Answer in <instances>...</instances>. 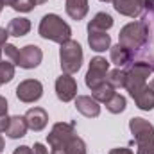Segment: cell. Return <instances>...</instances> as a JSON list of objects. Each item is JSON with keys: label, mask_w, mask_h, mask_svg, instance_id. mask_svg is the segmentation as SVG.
Wrapping results in <instances>:
<instances>
[{"label": "cell", "mask_w": 154, "mask_h": 154, "mask_svg": "<svg viewBox=\"0 0 154 154\" xmlns=\"http://www.w3.org/2000/svg\"><path fill=\"white\" fill-rule=\"evenodd\" d=\"M75 136V127L72 124H65V122H57L52 125L50 133L47 134V142L52 149H65L66 143Z\"/></svg>", "instance_id": "6"}, {"label": "cell", "mask_w": 154, "mask_h": 154, "mask_svg": "<svg viewBox=\"0 0 154 154\" xmlns=\"http://www.w3.org/2000/svg\"><path fill=\"white\" fill-rule=\"evenodd\" d=\"M100 2H113V0H100Z\"/></svg>", "instance_id": "40"}, {"label": "cell", "mask_w": 154, "mask_h": 154, "mask_svg": "<svg viewBox=\"0 0 154 154\" xmlns=\"http://www.w3.org/2000/svg\"><path fill=\"white\" fill-rule=\"evenodd\" d=\"M125 106H127V100H125V97L120 95V93H115V95L106 102V109H108L109 113H113V115L122 113V111L125 109Z\"/></svg>", "instance_id": "21"}, {"label": "cell", "mask_w": 154, "mask_h": 154, "mask_svg": "<svg viewBox=\"0 0 154 154\" xmlns=\"http://www.w3.org/2000/svg\"><path fill=\"white\" fill-rule=\"evenodd\" d=\"M82 47L79 45V41L75 39H68L65 43H61V48H59V61H61V70L63 74H75L79 72L81 65H82Z\"/></svg>", "instance_id": "3"}, {"label": "cell", "mask_w": 154, "mask_h": 154, "mask_svg": "<svg viewBox=\"0 0 154 154\" xmlns=\"http://www.w3.org/2000/svg\"><path fill=\"white\" fill-rule=\"evenodd\" d=\"M34 7H36V5H34L32 0H16L14 5H13V9L18 11V13H29V11H32Z\"/></svg>", "instance_id": "25"}, {"label": "cell", "mask_w": 154, "mask_h": 154, "mask_svg": "<svg viewBox=\"0 0 154 154\" xmlns=\"http://www.w3.org/2000/svg\"><path fill=\"white\" fill-rule=\"evenodd\" d=\"M7 38H9V32H7V29L0 27V47H4V45L7 43Z\"/></svg>", "instance_id": "30"}, {"label": "cell", "mask_w": 154, "mask_h": 154, "mask_svg": "<svg viewBox=\"0 0 154 154\" xmlns=\"http://www.w3.org/2000/svg\"><path fill=\"white\" fill-rule=\"evenodd\" d=\"M38 32L43 39H48V41H54V43H59V45L68 41L70 36H72L70 25L61 16H57L54 13H48L41 18Z\"/></svg>", "instance_id": "1"}, {"label": "cell", "mask_w": 154, "mask_h": 154, "mask_svg": "<svg viewBox=\"0 0 154 154\" xmlns=\"http://www.w3.org/2000/svg\"><path fill=\"white\" fill-rule=\"evenodd\" d=\"M75 109L86 118H95L100 115V106L93 97L88 95H79L75 97Z\"/></svg>", "instance_id": "10"}, {"label": "cell", "mask_w": 154, "mask_h": 154, "mask_svg": "<svg viewBox=\"0 0 154 154\" xmlns=\"http://www.w3.org/2000/svg\"><path fill=\"white\" fill-rule=\"evenodd\" d=\"M65 151H66V154H88L86 152V143H84V140L79 138L77 134L66 143Z\"/></svg>", "instance_id": "23"}, {"label": "cell", "mask_w": 154, "mask_h": 154, "mask_svg": "<svg viewBox=\"0 0 154 154\" xmlns=\"http://www.w3.org/2000/svg\"><path fill=\"white\" fill-rule=\"evenodd\" d=\"M31 31V22L27 18H13L9 23H7V32L9 36H14V38H22L25 34H29Z\"/></svg>", "instance_id": "18"}, {"label": "cell", "mask_w": 154, "mask_h": 154, "mask_svg": "<svg viewBox=\"0 0 154 154\" xmlns=\"http://www.w3.org/2000/svg\"><path fill=\"white\" fill-rule=\"evenodd\" d=\"M152 70L154 68L145 61H136L131 65L129 70H125V90L129 91V95H134L147 84V79L151 77Z\"/></svg>", "instance_id": "4"}, {"label": "cell", "mask_w": 154, "mask_h": 154, "mask_svg": "<svg viewBox=\"0 0 154 154\" xmlns=\"http://www.w3.org/2000/svg\"><path fill=\"white\" fill-rule=\"evenodd\" d=\"M65 9H66V14L72 18V20H82L86 14H88V0H66L65 2Z\"/></svg>", "instance_id": "17"}, {"label": "cell", "mask_w": 154, "mask_h": 154, "mask_svg": "<svg viewBox=\"0 0 154 154\" xmlns=\"http://www.w3.org/2000/svg\"><path fill=\"white\" fill-rule=\"evenodd\" d=\"M27 122H25V118L20 115L16 116H11L9 118V125H7V129H5V134L11 138V140H16V138H23L25 136V133H27Z\"/></svg>", "instance_id": "16"}, {"label": "cell", "mask_w": 154, "mask_h": 154, "mask_svg": "<svg viewBox=\"0 0 154 154\" xmlns=\"http://www.w3.org/2000/svg\"><path fill=\"white\" fill-rule=\"evenodd\" d=\"M13 154H34V152H32V147H29V145H20V147L14 149Z\"/></svg>", "instance_id": "27"}, {"label": "cell", "mask_w": 154, "mask_h": 154, "mask_svg": "<svg viewBox=\"0 0 154 154\" xmlns=\"http://www.w3.org/2000/svg\"><path fill=\"white\" fill-rule=\"evenodd\" d=\"M4 52H5V56L11 59V63L16 65V61H18V54H20V48L14 47V45H11V43H5V45H4Z\"/></svg>", "instance_id": "26"}, {"label": "cell", "mask_w": 154, "mask_h": 154, "mask_svg": "<svg viewBox=\"0 0 154 154\" xmlns=\"http://www.w3.org/2000/svg\"><path fill=\"white\" fill-rule=\"evenodd\" d=\"M115 93H116L115 88H113L109 82H102L99 88L91 90V97H93V99H95L99 104H100V102H102V104H106V102H108V100H109V99L115 95Z\"/></svg>", "instance_id": "20"}, {"label": "cell", "mask_w": 154, "mask_h": 154, "mask_svg": "<svg viewBox=\"0 0 154 154\" xmlns=\"http://www.w3.org/2000/svg\"><path fill=\"white\" fill-rule=\"evenodd\" d=\"M34 2V5H41V4H45V2H48V0H32Z\"/></svg>", "instance_id": "36"}, {"label": "cell", "mask_w": 154, "mask_h": 154, "mask_svg": "<svg viewBox=\"0 0 154 154\" xmlns=\"http://www.w3.org/2000/svg\"><path fill=\"white\" fill-rule=\"evenodd\" d=\"M4 151V138H2V134H0V152Z\"/></svg>", "instance_id": "37"}, {"label": "cell", "mask_w": 154, "mask_h": 154, "mask_svg": "<svg viewBox=\"0 0 154 154\" xmlns=\"http://www.w3.org/2000/svg\"><path fill=\"white\" fill-rule=\"evenodd\" d=\"M129 129L136 142V154H154V125L142 118L134 116L129 120Z\"/></svg>", "instance_id": "2"}, {"label": "cell", "mask_w": 154, "mask_h": 154, "mask_svg": "<svg viewBox=\"0 0 154 154\" xmlns=\"http://www.w3.org/2000/svg\"><path fill=\"white\" fill-rule=\"evenodd\" d=\"M2 9H4V4H2V2H0V11H2Z\"/></svg>", "instance_id": "39"}, {"label": "cell", "mask_w": 154, "mask_h": 154, "mask_svg": "<svg viewBox=\"0 0 154 154\" xmlns=\"http://www.w3.org/2000/svg\"><path fill=\"white\" fill-rule=\"evenodd\" d=\"M0 2H2V4H4V5H11V7H13V5H14V2H16V0H0Z\"/></svg>", "instance_id": "34"}, {"label": "cell", "mask_w": 154, "mask_h": 154, "mask_svg": "<svg viewBox=\"0 0 154 154\" xmlns=\"http://www.w3.org/2000/svg\"><path fill=\"white\" fill-rule=\"evenodd\" d=\"M133 56H134V54H133L129 48L122 47L120 43L109 48V57H111V63H113V65H116L118 68H125V66H129V65L133 63Z\"/></svg>", "instance_id": "15"}, {"label": "cell", "mask_w": 154, "mask_h": 154, "mask_svg": "<svg viewBox=\"0 0 154 154\" xmlns=\"http://www.w3.org/2000/svg\"><path fill=\"white\" fill-rule=\"evenodd\" d=\"M140 4H142V7L145 9V7H149V5H152L154 4V0H138Z\"/></svg>", "instance_id": "33"}, {"label": "cell", "mask_w": 154, "mask_h": 154, "mask_svg": "<svg viewBox=\"0 0 154 154\" xmlns=\"http://www.w3.org/2000/svg\"><path fill=\"white\" fill-rule=\"evenodd\" d=\"M113 7L116 13L129 18H138L143 13V7L138 0H113Z\"/></svg>", "instance_id": "13"}, {"label": "cell", "mask_w": 154, "mask_h": 154, "mask_svg": "<svg viewBox=\"0 0 154 154\" xmlns=\"http://www.w3.org/2000/svg\"><path fill=\"white\" fill-rule=\"evenodd\" d=\"M14 77V63L11 61H0V82H11Z\"/></svg>", "instance_id": "24"}, {"label": "cell", "mask_w": 154, "mask_h": 154, "mask_svg": "<svg viewBox=\"0 0 154 154\" xmlns=\"http://www.w3.org/2000/svg\"><path fill=\"white\" fill-rule=\"evenodd\" d=\"M41 95H43V84L38 79H25L16 86V97L25 104L39 100Z\"/></svg>", "instance_id": "7"}, {"label": "cell", "mask_w": 154, "mask_h": 154, "mask_svg": "<svg viewBox=\"0 0 154 154\" xmlns=\"http://www.w3.org/2000/svg\"><path fill=\"white\" fill-rule=\"evenodd\" d=\"M9 118H11V116L0 115V133H5V129H7V125H9Z\"/></svg>", "instance_id": "28"}, {"label": "cell", "mask_w": 154, "mask_h": 154, "mask_svg": "<svg viewBox=\"0 0 154 154\" xmlns=\"http://www.w3.org/2000/svg\"><path fill=\"white\" fill-rule=\"evenodd\" d=\"M56 95L61 102H70L77 97V82L70 74H63L56 79Z\"/></svg>", "instance_id": "8"}, {"label": "cell", "mask_w": 154, "mask_h": 154, "mask_svg": "<svg viewBox=\"0 0 154 154\" xmlns=\"http://www.w3.org/2000/svg\"><path fill=\"white\" fill-rule=\"evenodd\" d=\"M88 45L95 52H106L111 48V36L106 31H88Z\"/></svg>", "instance_id": "12"}, {"label": "cell", "mask_w": 154, "mask_h": 154, "mask_svg": "<svg viewBox=\"0 0 154 154\" xmlns=\"http://www.w3.org/2000/svg\"><path fill=\"white\" fill-rule=\"evenodd\" d=\"M43 59V52L38 45H25L23 48H20V54H18V61H16V66L20 68H25V70H31V68H36Z\"/></svg>", "instance_id": "9"}, {"label": "cell", "mask_w": 154, "mask_h": 154, "mask_svg": "<svg viewBox=\"0 0 154 154\" xmlns=\"http://www.w3.org/2000/svg\"><path fill=\"white\" fill-rule=\"evenodd\" d=\"M113 27V18L108 13H97L93 20L88 22V31H109Z\"/></svg>", "instance_id": "19"}, {"label": "cell", "mask_w": 154, "mask_h": 154, "mask_svg": "<svg viewBox=\"0 0 154 154\" xmlns=\"http://www.w3.org/2000/svg\"><path fill=\"white\" fill-rule=\"evenodd\" d=\"M32 152L34 154H48V151H47V147L43 143H34L32 145Z\"/></svg>", "instance_id": "29"}, {"label": "cell", "mask_w": 154, "mask_h": 154, "mask_svg": "<svg viewBox=\"0 0 154 154\" xmlns=\"http://www.w3.org/2000/svg\"><path fill=\"white\" fill-rule=\"evenodd\" d=\"M50 154H66V151H65V149H52Z\"/></svg>", "instance_id": "35"}, {"label": "cell", "mask_w": 154, "mask_h": 154, "mask_svg": "<svg viewBox=\"0 0 154 154\" xmlns=\"http://www.w3.org/2000/svg\"><path fill=\"white\" fill-rule=\"evenodd\" d=\"M2 52H4V47H0V57H2ZM2 61V59H0Z\"/></svg>", "instance_id": "38"}, {"label": "cell", "mask_w": 154, "mask_h": 154, "mask_svg": "<svg viewBox=\"0 0 154 154\" xmlns=\"http://www.w3.org/2000/svg\"><path fill=\"white\" fill-rule=\"evenodd\" d=\"M108 72H109V63L106 61V57H100V56L93 57V59L90 61V68H88L86 77H84L86 86H88L90 90L99 88L102 82H106Z\"/></svg>", "instance_id": "5"}, {"label": "cell", "mask_w": 154, "mask_h": 154, "mask_svg": "<svg viewBox=\"0 0 154 154\" xmlns=\"http://www.w3.org/2000/svg\"><path fill=\"white\" fill-rule=\"evenodd\" d=\"M131 97H133L136 108L142 109V111H151L154 108V90L149 84H145L142 90H138V91H136L134 95H131Z\"/></svg>", "instance_id": "14"}, {"label": "cell", "mask_w": 154, "mask_h": 154, "mask_svg": "<svg viewBox=\"0 0 154 154\" xmlns=\"http://www.w3.org/2000/svg\"><path fill=\"white\" fill-rule=\"evenodd\" d=\"M106 82H109L115 90L116 88H125V70H122V68L109 70L106 75Z\"/></svg>", "instance_id": "22"}, {"label": "cell", "mask_w": 154, "mask_h": 154, "mask_svg": "<svg viewBox=\"0 0 154 154\" xmlns=\"http://www.w3.org/2000/svg\"><path fill=\"white\" fill-rule=\"evenodd\" d=\"M0 115H7V100L0 95Z\"/></svg>", "instance_id": "32"}, {"label": "cell", "mask_w": 154, "mask_h": 154, "mask_svg": "<svg viewBox=\"0 0 154 154\" xmlns=\"http://www.w3.org/2000/svg\"><path fill=\"white\" fill-rule=\"evenodd\" d=\"M109 154H134L131 149H127V147H116V149H111Z\"/></svg>", "instance_id": "31"}, {"label": "cell", "mask_w": 154, "mask_h": 154, "mask_svg": "<svg viewBox=\"0 0 154 154\" xmlns=\"http://www.w3.org/2000/svg\"><path fill=\"white\" fill-rule=\"evenodd\" d=\"M0 86H2V82H0Z\"/></svg>", "instance_id": "41"}, {"label": "cell", "mask_w": 154, "mask_h": 154, "mask_svg": "<svg viewBox=\"0 0 154 154\" xmlns=\"http://www.w3.org/2000/svg\"><path fill=\"white\" fill-rule=\"evenodd\" d=\"M25 122H27V127L32 129V131H43L48 124V115L43 108H31L27 109V113L23 115Z\"/></svg>", "instance_id": "11"}]
</instances>
